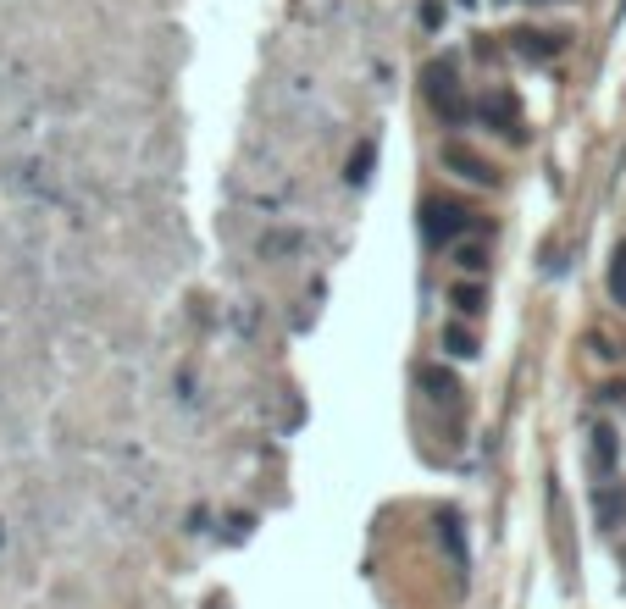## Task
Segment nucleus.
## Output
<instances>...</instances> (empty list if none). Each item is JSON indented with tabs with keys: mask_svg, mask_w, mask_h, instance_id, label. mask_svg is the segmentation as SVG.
I'll list each match as a JSON object with an SVG mask.
<instances>
[{
	"mask_svg": "<svg viewBox=\"0 0 626 609\" xmlns=\"http://www.w3.org/2000/svg\"><path fill=\"white\" fill-rule=\"evenodd\" d=\"M427 100H433V111L449 128L466 117V100H460V89H455V67H449V61H433V67H427Z\"/></svg>",
	"mask_w": 626,
	"mask_h": 609,
	"instance_id": "obj_1",
	"label": "nucleus"
},
{
	"mask_svg": "<svg viewBox=\"0 0 626 609\" xmlns=\"http://www.w3.org/2000/svg\"><path fill=\"white\" fill-rule=\"evenodd\" d=\"M444 167L460 172L466 183H482V189H494L499 183V167L488 156H477V150H466V144H444Z\"/></svg>",
	"mask_w": 626,
	"mask_h": 609,
	"instance_id": "obj_2",
	"label": "nucleus"
},
{
	"mask_svg": "<svg viewBox=\"0 0 626 609\" xmlns=\"http://www.w3.org/2000/svg\"><path fill=\"white\" fill-rule=\"evenodd\" d=\"M510 39H516V50H521L527 61H549V56H560V50H566V39H560V34H538V28H516Z\"/></svg>",
	"mask_w": 626,
	"mask_h": 609,
	"instance_id": "obj_3",
	"label": "nucleus"
},
{
	"mask_svg": "<svg viewBox=\"0 0 626 609\" xmlns=\"http://www.w3.org/2000/svg\"><path fill=\"white\" fill-rule=\"evenodd\" d=\"M477 111H482V122H499V128L510 133V139H521V117H516V100H510L505 89H494V95L482 100Z\"/></svg>",
	"mask_w": 626,
	"mask_h": 609,
	"instance_id": "obj_4",
	"label": "nucleus"
},
{
	"mask_svg": "<svg viewBox=\"0 0 626 609\" xmlns=\"http://www.w3.org/2000/svg\"><path fill=\"white\" fill-rule=\"evenodd\" d=\"M460 227H466V211L460 205H427V239H460Z\"/></svg>",
	"mask_w": 626,
	"mask_h": 609,
	"instance_id": "obj_5",
	"label": "nucleus"
},
{
	"mask_svg": "<svg viewBox=\"0 0 626 609\" xmlns=\"http://www.w3.org/2000/svg\"><path fill=\"white\" fill-rule=\"evenodd\" d=\"M416 383H422V388H427V394H433V399H449V405H455V399H460V383H455V377H449L444 366H422V371H416Z\"/></svg>",
	"mask_w": 626,
	"mask_h": 609,
	"instance_id": "obj_6",
	"label": "nucleus"
},
{
	"mask_svg": "<svg viewBox=\"0 0 626 609\" xmlns=\"http://www.w3.org/2000/svg\"><path fill=\"white\" fill-rule=\"evenodd\" d=\"M449 299H455L460 316H482V311H488V294H482L477 283H455V288H449Z\"/></svg>",
	"mask_w": 626,
	"mask_h": 609,
	"instance_id": "obj_7",
	"label": "nucleus"
},
{
	"mask_svg": "<svg viewBox=\"0 0 626 609\" xmlns=\"http://www.w3.org/2000/svg\"><path fill=\"white\" fill-rule=\"evenodd\" d=\"M294 250H305V233H261V255H266V261L294 255Z\"/></svg>",
	"mask_w": 626,
	"mask_h": 609,
	"instance_id": "obj_8",
	"label": "nucleus"
},
{
	"mask_svg": "<svg viewBox=\"0 0 626 609\" xmlns=\"http://www.w3.org/2000/svg\"><path fill=\"white\" fill-rule=\"evenodd\" d=\"M610 460H615V432L599 427V432H593V471L604 477V471H610Z\"/></svg>",
	"mask_w": 626,
	"mask_h": 609,
	"instance_id": "obj_9",
	"label": "nucleus"
},
{
	"mask_svg": "<svg viewBox=\"0 0 626 609\" xmlns=\"http://www.w3.org/2000/svg\"><path fill=\"white\" fill-rule=\"evenodd\" d=\"M444 349H449V355H460V360H471V355H477V338H471L466 327H444Z\"/></svg>",
	"mask_w": 626,
	"mask_h": 609,
	"instance_id": "obj_10",
	"label": "nucleus"
},
{
	"mask_svg": "<svg viewBox=\"0 0 626 609\" xmlns=\"http://www.w3.org/2000/svg\"><path fill=\"white\" fill-rule=\"evenodd\" d=\"M372 161H377V144L366 139L361 150H355V156H350V183H366V178H372Z\"/></svg>",
	"mask_w": 626,
	"mask_h": 609,
	"instance_id": "obj_11",
	"label": "nucleus"
},
{
	"mask_svg": "<svg viewBox=\"0 0 626 609\" xmlns=\"http://www.w3.org/2000/svg\"><path fill=\"white\" fill-rule=\"evenodd\" d=\"M438 526H444V543H449V554H455V565H466V538H460V521H455V515H438Z\"/></svg>",
	"mask_w": 626,
	"mask_h": 609,
	"instance_id": "obj_12",
	"label": "nucleus"
},
{
	"mask_svg": "<svg viewBox=\"0 0 626 609\" xmlns=\"http://www.w3.org/2000/svg\"><path fill=\"white\" fill-rule=\"evenodd\" d=\"M455 261L466 266V272H488V250H482V244H460Z\"/></svg>",
	"mask_w": 626,
	"mask_h": 609,
	"instance_id": "obj_13",
	"label": "nucleus"
},
{
	"mask_svg": "<svg viewBox=\"0 0 626 609\" xmlns=\"http://www.w3.org/2000/svg\"><path fill=\"white\" fill-rule=\"evenodd\" d=\"M610 288H615V299H621V305H626V255H621V261H615V272H610Z\"/></svg>",
	"mask_w": 626,
	"mask_h": 609,
	"instance_id": "obj_14",
	"label": "nucleus"
},
{
	"mask_svg": "<svg viewBox=\"0 0 626 609\" xmlns=\"http://www.w3.org/2000/svg\"><path fill=\"white\" fill-rule=\"evenodd\" d=\"M422 23H427V28L444 23V6H438V0H422Z\"/></svg>",
	"mask_w": 626,
	"mask_h": 609,
	"instance_id": "obj_15",
	"label": "nucleus"
},
{
	"mask_svg": "<svg viewBox=\"0 0 626 609\" xmlns=\"http://www.w3.org/2000/svg\"><path fill=\"white\" fill-rule=\"evenodd\" d=\"M460 6H471V0H460Z\"/></svg>",
	"mask_w": 626,
	"mask_h": 609,
	"instance_id": "obj_16",
	"label": "nucleus"
}]
</instances>
